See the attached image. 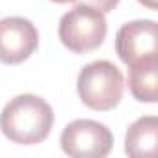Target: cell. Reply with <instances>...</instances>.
<instances>
[{
	"instance_id": "1",
	"label": "cell",
	"mask_w": 158,
	"mask_h": 158,
	"mask_svg": "<svg viewBox=\"0 0 158 158\" xmlns=\"http://www.w3.org/2000/svg\"><path fill=\"white\" fill-rule=\"evenodd\" d=\"M54 127L50 104L34 93L13 97L0 114V130L17 145H35L48 138Z\"/></svg>"
},
{
	"instance_id": "2",
	"label": "cell",
	"mask_w": 158,
	"mask_h": 158,
	"mask_svg": "<svg viewBox=\"0 0 158 158\" xmlns=\"http://www.w3.org/2000/svg\"><path fill=\"white\" fill-rule=\"evenodd\" d=\"M76 91L88 108L95 112H110L123 99V73L108 60L91 61L78 73Z\"/></svg>"
},
{
	"instance_id": "3",
	"label": "cell",
	"mask_w": 158,
	"mask_h": 158,
	"mask_svg": "<svg viewBox=\"0 0 158 158\" xmlns=\"http://www.w3.org/2000/svg\"><path fill=\"white\" fill-rule=\"evenodd\" d=\"M106 32L108 24L104 13L84 4H76L69 10L60 19L58 26L61 45L74 54H88L99 48L106 39Z\"/></svg>"
},
{
	"instance_id": "4",
	"label": "cell",
	"mask_w": 158,
	"mask_h": 158,
	"mask_svg": "<svg viewBox=\"0 0 158 158\" xmlns=\"http://www.w3.org/2000/svg\"><path fill=\"white\" fill-rule=\"evenodd\" d=\"M60 145L73 158H104L114 147V134L104 123L76 119L61 130Z\"/></svg>"
},
{
	"instance_id": "5",
	"label": "cell",
	"mask_w": 158,
	"mask_h": 158,
	"mask_svg": "<svg viewBox=\"0 0 158 158\" xmlns=\"http://www.w3.org/2000/svg\"><path fill=\"white\" fill-rule=\"evenodd\" d=\"M115 52L130 67L141 60L158 56V24L151 19H138L123 24L115 34Z\"/></svg>"
},
{
	"instance_id": "6",
	"label": "cell",
	"mask_w": 158,
	"mask_h": 158,
	"mask_svg": "<svg viewBox=\"0 0 158 158\" xmlns=\"http://www.w3.org/2000/svg\"><path fill=\"white\" fill-rule=\"evenodd\" d=\"M39 45V34L24 17L0 19V63L19 65L26 61Z\"/></svg>"
},
{
	"instance_id": "7",
	"label": "cell",
	"mask_w": 158,
	"mask_h": 158,
	"mask_svg": "<svg viewBox=\"0 0 158 158\" xmlns=\"http://www.w3.org/2000/svg\"><path fill=\"white\" fill-rule=\"evenodd\" d=\"M158 141V117L143 115L136 119L125 134V152L132 158H154Z\"/></svg>"
},
{
	"instance_id": "8",
	"label": "cell",
	"mask_w": 158,
	"mask_h": 158,
	"mask_svg": "<svg viewBox=\"0 0 158 158\" xmlns=\"http://www.w3.org/2000/svg\"><path fill=\"white\" fill-rule=\"evenodd\" d=\"M128 89L139 102L152 104L158 101V56L130 65Z\"/></svg>"
},
{
	"instance_id": "9",
	"label": "cell",
	"mask_w": 158,
	"mask_h": 158,
	"mask_svg": "<svg viewBox=\"0 0 158 158\" xmlns=\"http://www.w3.org/2000/svg\"><path fill=\"white\" fill-rule=\"evenodd\" d=\"M78 4H84V6H89V8H95L102 13H110L117 8L119 0H78Z\"/></svg>"
},
{
	"instance_id": "10",
	"label": "cell",
	"mask_w": 158,
	"mask_h": 158,
	"mask_svg": "<svg viewBox=\"0 0 158 158\" xmlns=\"http://www.w3.org/2000/svg\"><path fill=\"white\" fill-rule=\"evenodd\" d=\"M138 2H139L141 6H145V8L152 10V11H156V10H158V0H138Z\"/></svg>"
},
{
	"instance_id": "11",
	"label": "cell",
	"mask_w": 158,
	"mask_h": 158,
	"mask_svg": "<svg viewBox=\"0 0 158 158\" xmlns=\"http://www.w3.org/2000/svg\"><path fill=\"white\" fill-rule=\"evenodd\" d=\"M50 2H56V4H67V2H78V0H50Z\"/></svg>"
}]
</instances>
